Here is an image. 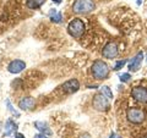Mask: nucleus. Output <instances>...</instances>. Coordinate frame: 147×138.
Returning <instances> with one entry per match:
<instances>
[{
  "instance_id": "27",
  "label": "nucleus",
  "mask_w": 147,
  "mask_h": 138,
  "mask_svg": "<svg viewBox=\"0 0 147 138\" xmlns=\"http://www.w3.org/2000/svg\"><path fill=\"white\" fill-rule=\"evenodd\" d=\"M146 61H147V58H146Z\"/></svg>"
},
{
  "instance_id": "19",
  "label": "nucleus",
  "mask_w": 147,
  "mask_h": 138,
  "mask_svg": "<svg viewBox=\"0 0 147 138\" xmlns=\"http://www.w3.org/2000/svg\"><path fill=\"white\" fill-rule=\"evenodd\" d=\"M130 78H131L130 73H123V75L120 76V81L125 83V82H129V81H130Z\"/></svg>"
},
{
  "instance_id": "25",
  "label": "nucleus",
  "mask_w": 147,
  "mask_h": 138,
  "mask_svg": "<svg viewBox=\"0 0 147 138\" xmlns=\"http://www.w3.org/2000/svg\"><path fill=\"white\" fill-rule=\"evenodd\" d=\"M141 4V0H137V5H140Z\"/></svg>"
},
{
  "instance_id": "11",
  "label": "nucleus",
  "mask_w": 147,
  "mask_h": 138,
  "mask_svg": "<svg viewBox=\"0 0 147 138\" xmlns=\"http://www.w3.org/2000/svg\"><path fill=\"white\" fill-rule=\"evenodd\" d=\"M18 107H20V109H22V110H31L34 107V99L32 98V96H26V98L20 100Z\"/></svg>"
},
{
  "instance_id": "2",
  "label": "nucleus",
  "mask_w": 147,
  "mask_h": 138,
  "mask_svg": "<svg viewBox=\"0 0 147 138\" xmlns=\"http://www.w3.org/2000/svg\"><path fill=\"white\" fill-rule=\"evenodd\" d=\"M72 10L79 15L90 13L91 11L94 10V3L93 0H76L72 5Z\"/></svg>"
},
{
  "instance_id": "12",
  "label": "nucleus",
  "mask_w": 147,
  "mask_h": 138,
  "mask_svg": "<svg viewBox=\"0 0 147 138\" xmlns=\"http://www.w3.org/2000/svg\"><path fill=\"white\" fill-rule=\"evenodd\" d=\"M16 130H17V125L15 123V121H12L11 119H9V120L6 121V123H5V132H4V135H5L6 137L12 136L13 133L16 132Z\"/></svg>"
},
{
  "instance_id": "20",
  "label": "nucleus",
  "mask_w": 147,
  "mask_h": 138,
  "mask_svg": "<svg viewBox=\"0 0 147 138\" xmlns=\"http://www.w3.org/2000/svg\"><path fill=\"white\" fill-rule=\"evenodd\" d=\"M33 138H48L47 135H43V133H40V135H36Z\"/></svg>"
},
{
  "instance_id": "5",
  "label": "nucleus",
  "mask_w": 147,
  "mask_h": 138,
  "mask_svg": "<svg viewBox=\"0 0 147 138\" xmlns=\"http://www.w3.org/2000/svg\"><path fill=\"white\" fill-rule=\"evenodd\" d=\"M93 107L98 111H107L109 109V100L102 93H98L93 96Z\"/></svg>"
},
{
  "instance_id": "7",
  "label": "nucleus",
  "mask_w": 147,
  "mask_h": 138,
  "mask_svg": "<svg viewBox=\"0 0 147 138\" xmlns=\"http://www.w3.org/2000/svg\"><path fill=\"white\" fill-rule=\"evenodd\" d=\"M102 55H103V58L110 59V60L115 59L117 55H118V47H117V44L114 42L107 43V44H105V47L103 48V50H102Z\"/></svg>"
},
{
  "instance_id": "9",
  "label": "nucleus",
  "mask_w": 147,
  "mask_h": 138,
  "mask_svg": "<svg viewBox=\"0 0 147 138\" xmlns=\"http://www.w3.org/2000/svg\"><path fill=\"white\" fill-rule=\"evenodd\" d=\"M61 88H63V90L65 92V93L72 94V93H76V92L79 90L80 83H79V81L77 80H69L61 86Z\"/></svg>"
},
{
  "instance_id": "17",
  "label": "nucleus",
  "mask_w": 147,
  "mask_h": 138,
  "mask_svg": "<svg viewBox=\"0 0 147 138\" xmlns=\"http://www.w3.org/2000/svg\"><path fill=\"white\" fill-rule=\"evenodd\" d=\"M6 105H7V109L10 110V111H11V114H12V115H15V116L20 117V113H18V111H16V110L12 108V105H11V103H10V100H6Z\"/></svg>"
},
{
  "instance_id": "13",
  "label": "nucleus",
  "mask_w": 147,
  "mask_h": 138,
  "mask_svg": "<svg viewBox=\"0 0 147 138\" xmlns=\"http://www.w3.org/2000/svg\"><path fill=\"white\" fill-rule=\"evenodd\" d=\"M34 127L38 130L40 133H43V135H47V136H50L52 135V130L48 127L47 123H44L42 121H36L34 122Z\"/></svg>"
},
{
  "instance_id": "23",
  "label": "nucleus",
  "mask_w": 147,
  "mask_h": 138,
  "mask_svg": "<svg viewBox=\"0 0 147 138\" xmlns=\"http://www.w3.org/2000/svg\"><path fill=\"white\" fill-rule=\"evenodd\" d=\"M80 138H91V137H90V135H88V133H84V135H82Z\"/></svg>"
},
{
  "instance_id": "6",
  "label": "nucleus",
  "mask_w": 147,
  "mask_h": 138,
  "mask_svg": "<svg viewBox=\"0 0 147 138\" xmlns=\"http://www.w3.org/2000/svg\"><path fill=\"white\" fill-rule=\"evenodd\" d=\"M131 96L136 102L146 104L147 103V88L146 87H135L131 90Z\"/></svg>"
},
{
  "instance_id": "8",
  "label": "nucleus",
  "mask_w": 147,
  "mask_h": 138,
  "mask_svg": "<svg viewBox=\"0 0 147 138\" xmlns=\"http://www.w3.org/2000/svg\"><path fill=\"white\" fill-rule=\"evenodd\" d=\"M142 60H144V53H142V52L137 53L135 56L130 60V62H129V70L132 71V72L139 71V68L141 67Z\"/></svg>"
},
{
  "instance_id": "21",
  "label": "nucleus",
  "mask_w": 147,
  "mask_h": 138,
  "mask_svg": "<svg viewBox=\"0 0 147 138\" xmlns=\"http://www.w3.org/2000/svg\"><path fill=\"white\" fill-rule=\"evenodd\" d=\"M15 138H25V136L22 133H16L15 135Z\"/></svg>"
},
{
  "instance_id": "14",
  "label": "nucleus",
  "mask_w": 147,
  "mask_h": 138,
  "mask_svg": "<svg viewBox=\"0 0 147 138\" xmlns=\"http://www.w3.org/2000/svg\"><path fill=\"white\" fill-rule=\"evenodd\" d=\"M49 17H50V20H52V22H54V23H60V22L63 21L61 12H59L58 10H55V9H52V10L49 11Z\"/></svg>"
},
{
  "instance_id": "15",
  "label": "nucleus",
  "mask_w": 147,
  "mask_h": 138,
  "mask_svg": "<svg viewBox=\"0 0 147 138\" xmlns=\"http://www.w3.org/2000/svg\"><path fill=\"white\" fill-rule=\"evenodd\" d=\"M45 0H27L26 5L28 9H38L44 4Z\"/></svg>"
},
{
  "instance_id": "10",
  "label": "nucleus",
  "mask_w": 147,
  "mask_h": 138,
  "mask_svg": "<svg viewBox=\"0 0 147 138\" xmlns=\"http://www.w3.org/2000/svg\"><path fill=\"white\" fill-rule=\"evenodd\" d=\"M26 68V64L22 60H13L10 62V65L7 66L9 72L11 73H20L21 71H24Z\"/></svg>"
},
{
  "instance_id": "16",
  "label": "nucleus",
  "mask_w": 147,
  "mask_h": 138,
  "mask_svg": "<svg viewBox=\"0 0 147 138\" xmlns=\"http://www.w3.org/2000/svg\"><path fill=\"white\" fill-rule=\"evenodd\" d=\"M100 93L104 94L108 99H113V93H112V90H110V88H109V87H107V86H103L102 88H100Z\"/></svg>"
},
{
  "instance_id": "1",
  "label": "nucleus",
  "mask_w": 147,
  "mask_h": 138,
  "mask_svg": "<svg viewBox=\"0 0 147 138\" xmlns=\"http://www.w3.org/2000/svg\"><path fill=\"white\" fill-rule=\"evenodd\" d=\"M91 71L96 80H105L109 76V66L102 60L94 61Z\"/></svg>"
},
{
  "instance_id": "22",
  "label": "nucleus",
  "mask_w": 147,
  "mask_h": 138,
  "mask_svg": "<svg viewBox=\"0 0 147 138\" xmlns=\"http://www.w3.org/2000/svg\"><path fill=\"white\" fill-rule=\"evenodd\" d=\"M109 138H120V137H119L118 135H117V133H112V135H110V137Z\"/></svg>"
},
{
  "instance_id": "3",
  "label": "nucleus",
  "mask_w": 147,
  "mask_h": 138,
  "mask_svg": "<svg viewBox=\"0 0 147 138\" xmlns=\"http://www.w3.org/2000/svg\"><path fill=\"white\" fill-rule=\"evenodd\" d=\"M67 32L74 38H81L85 33V23L80 18H74L67 25Z\"/></svg>"
},
{
  "instance_id": "4",
  "label": "nucleus",
  "mask_w": 147,
  "mask_h": 138,
  "mask_svg": "<svg viewBox=\"0 0 147 138\" xmlns=\"http://www.w3.org/2000/svg\"><path fill=\"white\" fill-rule=\"evenodd\" d=\"M126 117L127 120L131 123H135V125H139V123H142L145 121L146 114L142 109L139 108H129L126 111Z\"/></svg>"
},
{
  "instance_id": "24",
  "label": "nucleus",
  "mask_w": 147,
  "mask_h": 138,
  "mask_svg": "<svg viewBox=\"0 0 147 138\" xmlns=\"http://www.w3.org/2000/svg\"><path fill=\"white\" fill-rule=\"evenodd\" d=\"M52 1H53V3H55V4H60V3L63 1V0H52Z\"/></svg>"
},
{
  "instance_id": "26",
  "label": "nucleus",
  "mask_w": 147,
  "mask_h": 138,
  "mask_svg": "<svg viewBox=\"0 0 147 138\" xmlns=\"http://www.w3.org/2000/svg\"><path fill=\"white\" fill-rule=\"evenodd\" d=\"M0 130H1V121H0Z\"/></svg>"
},
{
  "instance_id": "28",
  "label": "nucleus",
  "mask_w": 147,
  "mask_h": 138,
  "mask_svg": "<svg viewBox=\"0 0 147 138\" xmlns=\"http://www.w3.org/2000/svg\"><path fill=\"white\" fill-rule=\"evenodd\" d=\"M146 138H147V137H146Z\"/></svg>"
},
{
  "instance_id": "18",
  "label": "nucleus",
  "mask_w": 147,
  "mask_h": 138,
  "mask_svg": "<svg viewBox=\"0 0 147 138\" xmlns=\"http://www.w3.org/2000/svg\"><path fill=\"white\" fill-rule=\"evenodd\" d=\"M126 62H127L126 60H119V61H117L115 66H114V70H115V71H119L120 68H123V67H124V65H125Z\"/></svg>"
}]
</instances>
